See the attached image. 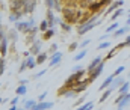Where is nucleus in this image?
Returning a JSON list of instances; mask_svg holds the SVG:
<instances>
[{
	"mask_svg": "<svg viewBox=\"0 0 130 110\" xmlns=\"http://www.w3.org/2000/svg\"><path fill=\"white\" fill-rule=\"evenodd\" d=\"M36 106V101H33V100H29V101H26V109H33Z\"/></svg>",
	"mask_w": 130,
	"mask_h": 110,
	"instance_id": "17",
	"label": "nucleus"
},
{
	"mask_svg": "<svg viewBox=\"0 0 130 110\" xmlns=\"http://www.w3.org/2000/svg\"><path fill=\"white\" fill-rule=\"evenodd\" d=\"M26 92H27L26 86H24V84H20V86H18V89H17V95H24Z\"/></svg>",
	"mask_w": 130,
	"mask_h": 110,
	"instance_id": "12",
	"label": "nucleus"
},
{
	"mask_svg": "<svg viewBox=\"0 0 130 110\" xmlns=\"http://www.w3.org/2000/svg\"><path fill=\"white\" fill-rule=\"evenodd\" d=\"M61 26H62V29H64V30H68V32H70V29H71V27H70V24H67V23H61Z\"/></svg>",
	"mask_w": 130,
	"mask_h": 110,
	"instance_id": "26",
	"label": "nucleus"
},
{
	"mask_svg": "<svg viewBox=\"0 0 130 110\" xmlns=\"http://www.w3.org/2000/svg\"><path fill=\"white\" fill-rule=\"evenodd\" d=\"M38 50H39V44H36V45H35V47L32 48V53H36Z\"/></svg>",
	"mask_w": 130,
	"mask_h": 110,
	"instance_id": "35",
	"label": "nucleus"
},
{
	"mask_svg": "<svg viewBox=\"0 0 130 110\" xmlns=\"http://www.w3.org/2000/svg\"><path fill=\"white\" fill-rule=\"evenodd\" d=\"M20 110H26V109H20Z\"/></svg>",
	"mask_w": 130,
	"mask_h": 110,
	"instance_id": "41",
	"label": "nucleus"
},
{
	"mask_svg": "<svg viewBox=\"0 0 130 110\" xmlns=\"http://www.w3.org/2000/svg\"><path fill=\"white\" fill-rule=\"evenodd\" d=\"M52 107H53V103H39L32 110H47V109H52Z\"/></svg>",
	"mask_w": 130,
	"mask_h": 110,
	"instance_id": "4",
	"label": "nucleus"
},
{
	"mask_svg": "<svg viewBox=\"0 0 130 110\" xmlns=\"http://www.w3.org/2000/svg\"><path fill=\"white\" fill-rule=\"evenodd\" d=\"M118 110H121V109H118Z\"/></svg>",
	"mask_w": 130,
	"mask_h": 110,
	"instance_id": "44",
	"label": "nucleus"
},
{
	"mask_svg": "<svg viewBox=\"0 0 130 110\" xmlns=\"http://www.w3.org/2000/svg\"><path fill=\"white\" fill-rule=\"evenodd\" d=\"M103 67H104V65H103V63L100 62V63L97 65V68H95V70H94V71L91 73V77H89V81H94V80L97 78V77H98V74L101 73V70H103Z\"/></svg>",
	"mask_w": 130,
	"mask_h": 110,
	"instance_id": "2",
	"label": "nucleus"
},
{
	"mask_svg": "<svg viewBox=\"0 0 130 110\" xmlns=\"http://www.w3.org/2000/svg\"><path fill=\"white\" fill-rule=\"evenodd\" d=\"M32 24H33V21L32 23H18V30H21V32H27V29H29Z\"/></svg>",
	"mask_w": 130,
	"mask_h": 110,
	"instance_id": "6",
	"label": "nucleus"
},
{
	"mask_svg": "<svg viewBox=\"0 0 130 110\" xmlns=\"http://www.w3.org/2000/svg\"><path fill=\"white\" fill-rule=\"evenodd\" d=\"M121 14H123V11H121V9H120V11H117V12L113 14V17H112V20H117V17H120Z\"/></svg>",
	"mask_w": 130,
	"mask_h": 110,
	"instance_id": "27",
	"label": "nucleus"
},
{
	"mask_svg": "<svg viewBox=\"0 0 130 110\" xmlns=\"http://www.w3.org/2000/svg\"><path fill=\"white\" fill-rule=\"evenodd\" d=\"M121 5H123V0H118V2H115V3H113V5H112L110 8H109V12H110V11H113V9H115L117 6H121Z\"/></svg>",
	"mask_w": 130,
	"mask_h": 110,
	"instance_id": "20",
	"label": "nucleus"
},
{
	"mask_svg": "<svg viewBox=\"0 0 130 110\" xmlns=\"http://www.w3.org/2000/svg\"><path fill=\"white\" fill-rule=\"evenodd\" d=\"M95 24H97V23H95V21H92V20H91V21H88L86 24H83V26H80V27H79V33H80V35L86 33L88 30H91L92 27H95Z\"/></svg>",
	"mask_w": 130,
	"mask_h": 110,
	"instance_id": "1",
	"label": "nucleus"
},
{
	"mask_svg": "<svg viewBox=\"0 0 130 110\" xmlns=\"http://www.w3.org/2000/svg\"><path fill=\"white\" fill-rule=\"evenodd\" d=\"M9 110H18V109H17L15 106H12V107H11V109H9Z\"/></svg>",
	"mask_w": 130,
	"mask_h": 110,
	"instance_id": "39",
	"label": "nucleus"
},
{
	"mask_svg": "<svg viewBox=\"0 0 130 110\" xmlns=\"http://www.w3.org/2000/svg\"><path fill=\"white\" fill-rule=\"evenodd\" d=\"M85 54H86V51H85V50H82L77 56H74V60H80V59H83V57H85Z\"/></svg>",
	"mask_w": 130,
	"mask_h": 110,
	"instance_id": "19",
	"label": "nucleus"
},
{
	"mask_svg": "<svg viewBox=\"0 0 130 110\" xmlns=\"http://www.w3.org/2000/svg\"><path fill=\"white\" fill-rule=\"evenodd\" d=\"M45 97H47V92H44V94H41L38 100H39V101H44V98H45Z\"/></svg>",
	"mask_w": 130,
	"mask_h": 110,
	"instance_id": "33",
	"label": "nucleus"
},
{
	"mask_svg": "<svg viewBox=\"0 0 130 110\" xmlns=\"http://www.w3.org/2000/svg\"><path fill=\"white\" fill-rule=\"evenodd\" d=\"M129 14H130V11H129Z\"/></svg>",
	"mask_w": 130,
	"mask_h": 110,
	"instance_id": "43",
	"label": "nucleus"
},
{
	"mask_svg": "<svg viewBox=\"0 0 130 110\" xmlns=\"http://www.w3.org/2000/svg\"><path fill=\"white\" fill-rule=\"evenodd\" d=\"M0 104H2V100H0Z\"/></svg>",
	"mask_w": 130,
	"mask_h": 110,
	"instance_id": "42",
	"label": "nucleus"
},
{
	"mask_svg": "<svg viewBox=\"0 0 130 110\" xmlns=\"http://www.w3.org/2000/svg\"><path fill=\"white\" fill-rule=\"evenodd\" d=\"M82 75H83V71H82V70H80V71H76V73L73 74V75H71V77H70L68 80H67V84H71V83L77 81V80H79V78H80Z\"/></svg>",
	"mask_w": 130,
	"mask_h": 110,
	"instance_id": "3",
	"label": "nucleus"
},
{
	"mask_svg": "<svg viewBox=\"0 0 130 110\" xmlns=\"http://www.w3.org/2000/svg\"><path fill=\"white\" fill-rule=\"evenodd\" d=\"M17 103H18V97H15V98H14V100L11 101V106H15Z\"/></svg>",
	"mask_w": 130,
	"mask_h": 110,
	"instance_id": "34",
	"label": "nucleus"
},
{
	"mask_svg": "<svg viewBox=\"0 0 130 110\" xmlns=\"http://www.w3.org/2000/svg\"><path fill=\"white\" fill-rule=\"evenodd\" d=\"M26 62H27V68H30V70H33V68L36 67V60H35L33 57H27Z\"/></svg>",
	"mask_w": 130,
	"mask_h": 110,
	"instance_id": "9",
	"label": "nucleus"
},
{
	"mask_svg": "<svg viewBox=\"0 0 130 110\" xmlns=\"http://www.w3.org/2000/svg\"><path fill=\"white\" fill-rule=\"evenodd\" d=\"M6 44H8V41H6V39H3V41L0 42V51H2V54H3V56L6 54Z\"/></svg>",
	"mask_w": 130,
	"mask_h": 110,
	"instance_id": "11",
	"label": "nucleus"
},
{
	"mask_svg": "<svg viewBox=\"0 0 130 110\" xmlns=\"http://www.w3.org/2000/svg\"><path fill=\"white\" fill-rule=\"evenodd\" d=\"M86 84H88V83L85 81V83H82L80 86H76V87H74L73 91H74L76 94H79V92H82V91H85V89H86Z\"/></svg>",
	"mask_w": 130,
	"mask_h": 110,
	"instance_id": "10",
	"label": "nucleus"
},
{
	"mask_svg": "<svg viewBox=\"0 0 130 110\" xmlns=\"http://www.w3.org/2000/svg\"><path fill=\"white\" fill-rule=\"evenodd\" d=\"M89 42H91V41H85V42H82V47H86V45H88Z\"/></svg>",
	"mask_w": 130,
	"mask_h": 110,
	"instance_id": "37",
	"label": "nucleus"
},
{
	"mask_svg": "<svg viewBox=\"0 0 130 110\" xmlns=\"http://www.w3.org/2000/svg\"><path fill=\"white\" fill-rule=\"evenodd\" d=\"M39 30H41V32H47V30H48V23H47V21H42L41 26H39Z\"/></svg>",
	"mask_w": 130,
	"mask_h": 110,
	"instance_id": "15",
	"label": "nucleus"
},
{
	"mask_svg": "<svg viewBox=\"0 0 130 110\" xmlns=\"http://www.w3.org/2000/svg\"><path fill=\"white\" fill-rule=\"evenodd\" d=\"M127 24H130V14H129V20H127Z\"/></svg>",
	"mask_w": 130,
	"mask_h": 110,
	"instance_id": "40",
	"label": "nucleus"
},
{
	"mask_svg": "<svg viewBox=\"0 0 130 110\" xmlns=\"http://www.w3.org/2000/svg\"><path fill=\"white\" fill-rule=\"evenodd\" d=\"M113 77H115V75H110V77H107V78H106V80L103 81V84H101V87H100V89L103 91L104 87H107V86H110V84H112V81H113Z\"/></svg>",
	"mask_w": 130,
	"mask_h": 110,
	"instance_id": "8",
	"label": "nucleus"
},
{
	"mask_svg": "<svg viewBox=\"0 0 130 110\" xmlns=\"http://www.w3.org/2000/svg\"><path fill=\"white\" fill-rule=\"evenodd\" d=\"M127 30H129V27H121V29H120V30H118V32H117L115 35H117V36H120V35H124V33H126Z\"/></svg>",
	"mask_w": 130,
	"mask_h": 110,
	"instance_id": "23",
	"label": "nucleus"
},
{
	"mask_svg": "<svg viewBox=\"0 0 130 110\" xmlns=\"http://www.w3.org/2000/svg\"><path fill=\"white\" fill-rule=\"evenodd\" d=\"M61 57H62V54H61V53H56V54L52 57V60H50V67H55L56 63H59V62H61Z\"/></svg>",
	"mask_w": 130,
	"mask_h": 110,
	"instance_id": "5",
	"label": "nucleus"
},
{
	"mask_svg": "<svg viewBox=\"0 0 130 110\" xmlns=\"http://www.w3.org/2000/svg\"><path fill=\"white\" fill-rule=\"evenodd\" d=\"M123 71H124V67H120V68H118V70H117V71L113 73V75H118V74H121Z\"/></svg>",
	"mask_w": 130,
	"mask_h": 110,
	"instance_id": "30",
	"label": "nucleus"
},
{
	"mask_svg": "<svg viewBox=\"0 0 130 110\" xmlns=\"http://www.w3.org/2000/svg\"><path fill=\"white\" fill-rule=\"evenodd\" d=\"M126 45H130V36L127 38V39H126V41H124V42H123V44H121L120 47H126Z\"/></svg>",
	"mask_w": 130,
	"mask_h": 110,
	"instance_id": "32",
	"label": "nucleus"
},
{
	"mask_svg": "<svg viewBox=\"0 0 130 110\" xmlns=\"http://www.w3.org/2000/svg\"><path fill=\"white\" fill-rule=\"evenodd\" d=\"M3 39H5V38H3V33H2V30H0V42H2Z\"/></svg>",
	"mask_w": 130,
	"mask_h": 110,
	"instance_id": "38",
	"label": "nucleus"
},
{
	"mask_svg": "<svg viewBox=\"0 0 130 110\" xmlns=\"http://www.w3.org/2000/svg\"><path fill=\"white\" fill-rule=\"evenodd\" d=\"M45 59H47V56H45L44 53H41V54H38V57H36V63H42Z\"/></svg>",
	"mask_w": 130,
	"mask_h": 110,
	"instance_id": "16",
	"label": "nucleus"
},
{
	"mask_svg": "<svg viewBox=\"0 0 130 110\" xmlns=\"http://www.w3.org/2000/svg\"><path fill=\"white\" fill-rule=\"evenodd\" d=\"M47 6H48L50 9H52V8H55V2H53V0H47Z\"/></svg>",
	"mask_w": 130,
	"mask_h": 110,
	"instance_id": "31",
	"label": "nucleus"
},
{
	"mask_svg": "<svg viewBox=\"0 0 130 110\" xmlns=\"http://www.w3.org/2000/svg\"><path fill=\"white\" fill-rule=\"evenodd\" d=\"M44 74H45V70H44V71H39V73L36 74L35 77H41V75H44Z\"/></svg>",
	"mask_w": 130,
	"mask_h": 110,
	"instance_id": "36",
	"label": "nucleus"
},
{
	"mask_svg": "<svg viewBox=\"0 0 130 110\" xmlns=\"http://www.w3.org/2000/svg\"><path fill=\"white\" fill-rule=\"evenodd\" d=\"M117 27H118V23H113L112 26H109V27H107V30H106V32H107V33H110V32H113Z\"/></svg>",
	"mask_w": 130,
	"mask_h": 110,
	"instance_id": "22",
	"label": "nucleus"
},
{
	"mask_svg": "<svg viewBox=\"0 0 130 110\" xmlns=\"http://www.w3.org/2000/svg\"><path fill=\"white\" fill-rule=\"evenodd\" d=\"M53 33H55V30H53V29H48V30L45 32L44 38H45V39H48V38H52V36H53Z\"/></svg>",
	"mask_w": 130,
	"mask_h": 110,
	"instance_id": "21",
	"label": "nucleus"
},
{
	"mask_svg": "<svg viewBox=\"0 0 130 110\" xmlns=\"http://www.w3.org/2000/svg\"><path fill=\"white\" fill-rule=\"evenodd\" d=\"M101 5H104V3H103V0H101V2H98V3H91L89 9H91V11H97V9L100 8V6H101Z\"/></svg>",
	"mask_w": 130,
	"mask_h": 110,
	"instance_id": "14",
	"label": "nucleus"
},
{
	"mask_svg": "<svg viewBox=\"0 0 130 110\" xmlns=\"http://www.w3.org/2000/svg\"><path fill=\"white\" fill-rule=\"evenodd\" d=\"M91 107H92V103H86V104L80 106L77 110H91Z\"/></svg>",
	"mask_w": 130,
	"mask_h": 110,
	"instance_id": "18",
	"label": "nucleus"
},
{
	"mask_svg": "<svg viewBox=\"0 0 130 110\" xmlns=\"http://www.w3.org/2000/svg\"><path fill=\"white\" fill-rule=\"evenodd\" d=\"M109 45H110V44H109V42H101V44H100V45H98V48H100V50H101V48H107V47H109Z\"/></svg>",
	"mask_w": 130,
	"mask_h": 110,
	"instance_id": "25",
	"label": "nucleus"
},
{
	"mask_svg": "<svg viewBox=\"0 0 130 110\" xmlns=\"http://www.w3.org/2000/svg\"><path fill=\"white\" fill-rule=\"evenodd\" d=\"M129 86H130L129 81H124V84L120 87V92H121V94H127V89H129Z\"/></svg>",
	"mask_w": 130,
	"mask_h": 110,
	"instance_id": "13",
	"label": "nucleus"
},
{
	"mask_svg": "<svg viewBox=\"0 0 130 110\" xmlns=\"http://www.w3.org/2000/svg\"><path fill=\"white\" fill-rule=\"evenodd\" d=\"M3 70H5V60L2 59V60H0V75H2V73H3Z\"/></svg>",
	"mask_w": 130,
	"mask_h": 110,
	"instance_id": "29",
	"label": "nucleus"
},
{
	"mask_svg": "<svg viewBox=\"0 0 130 110\" xmlns=\"http://www.w3.org/2000/svg\"><path fill=\"white\" fill-rule=\"evenodd\" d=\"M110 92H112V89H109V91H106V92L103 94V97H101V100H100V101L103 103V101H104V100H106V98H107V97L110 95Z\"/></svg>",
	"mask_w": 130,
	"mask_h": 110,
	"instance_id": "24",
	"label": "nucleus"
},
{
	"mask_svg": "<svg viewBox=\"0 0 130 110\" xmlns=\"http://www.w3.org/2000/svg\"><path fill=\"white\" fill-rule=\"evenodd\" d=\"M26 68H27V62H26V60H24V62H23V63H21V67H20V73H21V71H24V70H26Z\"/></svg>",
	"mask_w": 130,
	"mask_h": 110,
	"instance_id": "28",
	"label": "nucleus"
},
{
	"mask_svg": "<svg viewBox=\"0 0 130 110\" xmlns=\"http://www.w3.org/2000/svg\"><path fill=\"white\" fill-rule=\"evenodd\" d=\"M100 62H101V59H100V57H95V59H94V60L91 62V65L88 67V70H89V71L92 73V71H94V70L97 68V65H98V63H100Z\"/></svg>",
	"mask_w": 130,
	"mask_h": 110,
	"instance_id": "7",
	"label": "nucleus"
}]
</instances>
